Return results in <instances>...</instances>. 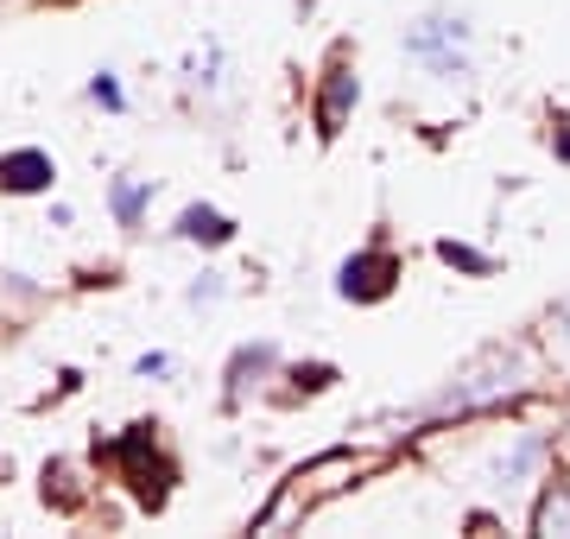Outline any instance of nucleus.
I'll list each match as a JSON object with an SVG mask.
<instances>
[{
  "label": "nucleus",
  "mask_w": 570,
  "mask_h": 539,
  "mask_svg": "<svg viewBox=\"0 0 570 539\" xmlns=\"http://www.w3.org/2000/svg\"><path fill=\"white\" fill-rule=\"evenodd\" d=\"M406 58L425 63L431 77H469V20L425 13L419 26H406Z\"/></svg>",
  "instance_id": "f257e3e1"
},
{
  "label": "nucleus",
  "mask_w": 570,
  "mask_h": 539,
  "mask_svg": "<svg viewBox=\"0 0 570 539\" xmlns=\"http://www.w3.org/2000/svg\"><path fill=\"white\" fill-rule=\"evenodd\" d=\"M108 463H121L127 477H134V496H140L146 508H159V501H165L171 463H165L159 444H153V425H134L127 438H115V444H108Z\"/></svg>",
  "instance_id": "f03ea898"
},
{
  "label": "nucleus",
  "mask_w": 570,
  "mask_h": 539,
  "mask_svg": "<svg viewBox=\"0 0 570 539\" xmlns=\"http://www.w3.org/2000/svg\"><path fill=\"white\" fill-rule=\"evenodd\" d=\"M393 280H400V261H393L387 248H367V254H355V261H343L336 292H343V298L374 305V298H387V292H393Z\"/></svg>",
  "instance_id": "7ed1b4c3"
},
{
  "label": "nucleus",
  "mask_w": 570,
  "mask_h": 539,
  "mask_svg": "<svg viewBox=\"0 0 570 539\" xmlns=\"http://www.w3.org/2000/svg\"><path fill=\"white\" fill-rule=\"evenodd\" d=\"M51 178H58V166H51V153H39V146L0 153V190L7 197H39V190H51Z\"/></svg>",
  "instance_id": "20e7f679"
},
{
  "label": "nucleus",
  "mask_w": 570,
  "mask_h": 539,
  "mask_svg": "<svg viewBox=\"0 0 570 539\" xmlns=\"http://www.w3.org/2000/svg\"><path fill=\"white\" fill-rule=\"evenodd\" d=\"M178 235H184V242H204V248H223V242H235V223H228L223 209L190 204V209L178 216Z\"/></svg>",
  "instance_id": "39448f33"
},
{
  "label": "nucleus",
  "mask_w": 570,
  "mask_h": 539,
  "mask_svg": "<svg viewBox=\"0 0 570 539\" xmlns=\"http://www.w3.org/2000/svg\"><path fill=\"white\" fill-rule=\"evenodd\" d=\"M539 457H546V444H539V438H513V451L508 457H494V470H489V477H494V489H513V482H520V477H532V470H539Z\"/></svg>",
  "instance_id": "423d86ee"
},
{
  "label": "nucleus",
  "mask_w": 570,
  "mask_h": 539,
  "mask_svg": "<svg viewBox=\"0 0 570 539\" xmlns=\"http://www.w3.org/2000/svg\"><path fill=\"white\" fill-rule=\"evenodd\" d=\"M348 102H355V77H343V70H336V84H330L324 102H317V121H324V134H336V127H343Z\"/></svg>",
  "instance_id": "0eeeda50"
},
{
  "label": "nucleus",
  "mask_w": 570,
  "mask_h": 539,
  "mask_svg": "<svg viewBox=\"0 0 570 539\" xmlns=\"http://www.w3.org/2000/svg\"><path fill=\"white\" fill-rule=\"evenodd\" d=\"M146 197H153V178H121L115 185V216H121V228H140Z\"/></svg>",
  "instance_id": "6e6552de"
},
{
  "label": "nucleus",
  "mask_w": 570,
  "mask_h": 539,
  "mask_svg": "<svg viewBox=\"0 0 570 539\" xmlns=\"http://www.w3.org/2000/svg\"><path fill=\"white\" fill-rule=\"evenodd\" d=\"M532 527H539V533H570V489L564 482L539 501V520H532Z\"/></svg>",
  "instance_id": "1a4fd4ad"
},
{
  "label": "nucleus",
  "mask_w": 570,
  "mask_h": 539,
  "mask_svg": "<svg viewBox=\"0 0 570 539\" xmlns=\"http://www.w3.org/2000/svg\"><path fill=\"white\" fill-rule=\"evenodd\" d=\"M438 261H450V267H463V273H489V267H494L489 254L463 248V242H438Z\"/></svg>",
  "instance_id": "9d476101"
},
{
  "label": "nucleus",
  "mask_w": 570,
  "mask_h": 539,
  "mask_svg": "<svg viewBox=\"0 0 570 539\" xmlns=\"http://www.w3.org/2000/svg\"><path fill=\"white\" fill-rule=\"evenodd\" d=\"M89 96H96V102H102V108H121V84H115L108 70H102V77H96V84H89Z\"/></svg>",
  "instance_id": "9b49d317"
},
{
  "label": "nucleus",
  "mask_w": 570,
  "mask_h": 539,
  "mask_svg": "<svg viewBox=\"0 0 570 539\" xmlns=\"http://www.w3.org/2000/svg\"><path fill=\"white\" fill-rule=\"evenodd\" d=\"M134 369H140L146 381H153V374H171V355H165V350H153V355H140V362H134Z\"/></svg>",
  "instance_id": "f8f14e48"
},
{
  "label": "nucleus",
  "mask_w": 570,
  "mask_h": 539,
  "mask_svg": "<svg viewBox=\"0 0 570 539\" xmlns=\"http://www.w3.org/2000/svg\"><path fill=\"white\" fill-rule=\"evenodd\" d=\"M551 153L570 166V121H558V134H551Z\"/></svg>",
  "instance_id": "ddd939ff"
},
{
  "label": "nucleus",
  "mask_w": 570,
  "mask_h": 539,
  "mask_svg": "<svg viewBox=\"0 0 570 539\" xmlns=\"http://www.w3.org/2000/svg\"><path fill=\"white\" fill-rule=\"evenodd\" d=\"M564 317H570V298H564Z\"/></svg>",
  "instance_id": "4468645a"
}]
</instances>
